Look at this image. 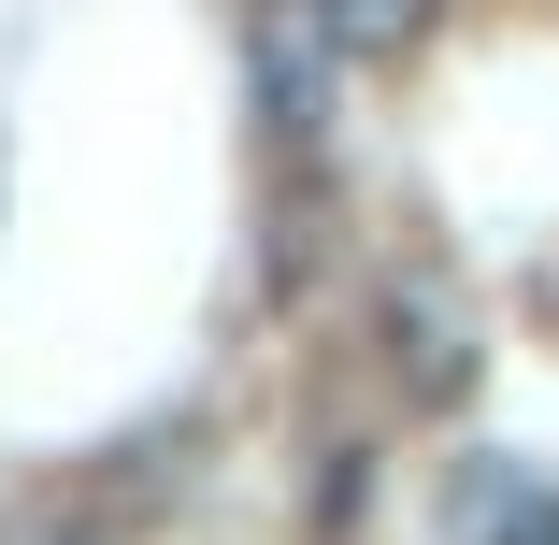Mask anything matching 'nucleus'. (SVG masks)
<instances>
[{"label": "nucleus", "instance_id": "nucleus-1", "mask_svg": "<svg viewBox=\"0 0 559 545\" xmlns=\"http://www.w3.org/2000/svg\"><path fill=\"white\" fill-rule=\"evenodd\" d=\"M388 331H402V388L416 402H460L474 388V316L444 301V273H402L388 287Z\"/></svg>", "mask_w": 559, "mask_h": 545}, {"label": "nucleus", "instance_id": "nucleus-2", "mask_svg": "<svg viewBox=\"0 0 559 545\" xmlns=\"http://www.w3.org/2000/svg\"><path fill=\"white\" fill-rule=\"evenodd\" d=\"M330 72H345V58H330L316 0H301V15H287V0H259V100H273V130H287V144L330 116Z\"/></svg>", "mask_w": 559, "mask_h": 545}, {"label": "nucleus", "instance_id": "nucleus-3", "mask_svg": "<svg viewBox=\"0 0 559 545\" xmlns=\"http://www.w3.org/2000/svg\"><path fill=\"white\" fill-rule=\"evenodd\" d=\"M444 531H460V545H559V488H531V474L474 460L460 488H444Z\"/></svg>", "mask_w": 559, "mask_h": 545}, {"label": "nucleus", "instance_id": "nucleus-4", "mask_svg": "<svg viewBox=\"0 0 559 545\" xmlns=\"http://www.w3.org/2000/svg\"><path fill=\"white\" fill-rule=\"evenodd\" d=\"M430 15H444V0H316L330 58H416V44H430Z\"/></svg>", "mask_w": 559, "mask_h": 545}, {"label": "nucleus", "instance_id": "nucleus-5", "mask_svg": "<svg viewBox=\"0 0 559 545\" xmlns=\"http://www.w3.org/2000/svg\"><path fill=\"white\" fill-rule=\"evenodd\" d=\"M15 545H86V531H15Z\"/></svg>", "mask_w": 559, "mask_h": 545}]
</instances>
